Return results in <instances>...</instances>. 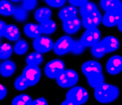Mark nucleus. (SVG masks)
<instances>
[{
	"mask_svg": "<svg viewBox=\"0 0 122 105\" xmlns=\"http://www.w3.org/2000/svg\"><path fill=\"white\" fill-rule=\"evenodd\" d=\"M81 70L91 87L95 89L104 83L102 66L98 62L94 60L85 62L82 65Z\"/></svg>",
	"mask_w": 122,
	"mask_h": 105,
	"instance_id": "f257e3e1",
	"label": "nucleus"
},
{
	"mask_svg": "<svg viewBox=\"0 0 122 105\" xmlns=\"http://www.w3.org/2000/svg\"><path fill=\"white\" fill-rule=\"evenodd\" d=\"M94 89L96 100L104 104L114 102L120 95V90L116 85L104 82Z\"/></svg>",
	"mask_w": 122,
	"mask_h": 105,
	"instance_id": "f03ea898",
	"label": "nucleus"
},
{
	"mask_svg": "<svg viewBox=\"0 0 122 105\" xmlns=\"http://www.w3.org/2000/svg\"><path fill=\"white\" fill-rule=\"evenodd\" d=\"M59 86L69 88L74 86L79 80V76L76 71L72 69H65L56 79Z\"/></svg>",
	"mask_w": 122,
	"mask_h": 105,
	"instance_id": "7ed1b4c3",
	"label": "nucleus"
},
{
	"mask_svg": "<svg viewBox=\"0 0 122 105\" xmlns=\"http://www.w3.org/2000/svg\"><path fill=\"white\" fill-rule=\"evenodd\" d=\"M88 93L81 86H73L67 92L66 99L72 101L75 105H83L88 99Z\"/></svg>",
	"mask_w": 122,
	"mask_h": 105,
	"instance_id": "20e7f679",
	"label": "nucleus"
},
{
	"mask_svg": "<svg viewBox=\"0 0 122 105\" xmlns=\"http://www.w3.org/2000/svg\"><path fill=\"white\" fill-rule=\"evenodd\" d=\"M65 69V64L63 61L59 59H53L46 63L45 67V75L49 79H56Z\"/></svg>",
	"mask_w": 122,
	"mask_h": 105,
	"instance_id": "39448f33",
	"label": "nucleus"
},
{
	"mask_svg": "<svg viewBox=\"0 0 122 105\" xmlns=\"http://www.w3.org/2000/svg\"><path fill=\"white\" fill-rule=\"evenodd\" d=\"M74 40L68 36L61 37L53 45V49L57 55L62 56L71 52Z\"/></svg>",
	"mask_w": 122,
	"mask_h": 105,
	"instance_id": "423d86ee",
	"label": "nucleus"
},
{
	"mask_svg": "<svg viewBox=\"0 0 122 105\" xmlns=\"http://www.w3.org/2000/svg\"><path fill=\"white\" fill-rule=\"evenodd\" d=\"M101 33L97 28L88 29L81 36L80 41L85 47H91L100 41Z\"/></svg>",
	"mask_w": 122,
	"mask_h": 105,
	"instance_id": "0eeeda50",
	"label": "nucleus"
},
{
	"mask_svg": "<svg viewBox=\"0 0 122 105\" xmlns=\"http://www.w3.org/2000/svg\"><path fill=\"white\" fill-rule=\"evenodd\" d=\"M41 69L39 66L28 65L23 69L22 75L29 83L30 86H34L38 83L41 78Z\"/></svg>",
	"mask_w": 122,
	"mask_h": 105,
	"instance_id": "6e6552de",
	"label": "nucleus"
},
{
	"mask_svg": "<svg viewBox=\"0 0 122 105\" xmlns=\"http://www.w3.org/2000/svg\"><path fill=\"white\" fill-rule=\"evenodd\" d=\"M122 17V8L113 10L106 11L102 18V23L107 27L117 26Z\"/></svg>",
	"mask_w": 122,
	"mask_h": 105,
	"instance_id": "1a4fd4ad",
	"label": "nucleus"
},
{
	"mask_svg": "<svg viewBox=\"0 0 122 105\" xmlns=\"http://www.w3.org/2000/svg\"><path fill=\"white\" fill-rule=\"evenodd\" d=\"M53 42L51 38L46 36H39L35 39L33 42L34 49L39 53H44L50 52L53 49Z\"/></svg>",
	"mask_w": 122,
	"mask_h": 105,
	"instance_id": "9d476101",
	"label": "nucleus"
},
{
	"mask_svg": "<svg viewBox=\"0 0 122 105\" xmlns=\"http://www.w3.org/2000/svg\"><path fill=\"white\" fill-rule=\"evenodd\" d=\"M106 71L112 75L120 74L122 71V57L119 55L112 56L106 63Z\"/></svg>",
	"mask_w": 122,
	"mask_h": 105,
	"instance_id": "9b49d317",
	"label": "nucleus"
},
{
	"mask_svg": "<svg viewBox=\"0 0 122 105\" xmlns=\"http://www.w3.org/2000/svg\"><path fill=\"white\" fill-rule=\"evenodd\" d=\"M82 24L86 29L97 28L102 21V16L100 12L97 10L91 14L82 17Z\"/></svg>",
	"mask_w": 122,
	"mask_h": 105,
	"instance_id": "f8f14e48",
	"label": "nucleus"
},
{
	"mask_svg": "<svg viewBox=\"0 0 122 105\" xmlns=\"http://www.w3.org/2000/svg\"><path fill=\"white\" fill-rule=\"evenodd\" d=\"M63 30L68 34H74L80 29L82 23L77 17L62 21Z\"/></svg>",
	"mask_w": 122,
	"mask_h": 105,
	"instance_id": "ddd939ff",
	"label": "nucleus"
},
{
	"mask_svg": "<svg viewBox=\"0 0 122 105\" xmlns=\"http://www.w3.org/2000/svg\"><path fill=\"white\" fill-rule=\"evenodd\" d=\"M3 36L10 41H18L20 37V30L14 24H7Z\"/></svg>",
	"mask_w": 122,
	"mask_h": 105,
	"instance_id": "4468645a",
	"label": "nucleus"
},
{
	"mask_svg": "<svg viewBox=\"0 0 122 105\" xmlns=\"http://www.w3.org/2000/svg\"><path fill=\"white\" fill-rule=\"evenodd\" d=\"M16 70L15 63L12 61H5L0 65V74L3 77H10Z\"/></svg>",
	"mask_w": 122,
	"mask_h": 105,
	"instance_id": "2eb2a0df",
	"label": "nucleus"
},
{
	"mask_svg": "<svg viewBox=\"0 0 122 105\" xmlns=\"http://www.w3.org/2000/svg\"><path fill=\"white\" fill-rule=\"evenodd\" d=\"M102 41L106 47L107 53L117 51L120 46V42L115 36H107Z\"/></svg>",
	"mask_w": 122,
	"mask_h": 105,
	"instance_id": "dca6fc26",
	"label": "nucleus"
},
{
	"mask_svg": "<svg viewBox=\"0 0 122 105\" xmlns=\"http://www.w3.org/2000/svg\"><path fill=\"white\" fill-rule=\"evenodd\" d=\"M24 32L30 38L36 39L41 36L42 31L41 26L34 23H28L24 27Z\"/></svg>",
	"mask_w": 122,
	"mask_h": 105,
	"instance_id": "f3484780",
	"label": "nucleus"
},
{
	"mask_svg": "<svg viewBox=\"0 0 122 105\" xmlns=\"http://www.w3.org/2000/svg\"><path fill=\"white\" fill-rule=\"evenodd\" d=\"M78 10L73 5H69L61 9L59 12L58 16L62 21L72 19L76 17Z\"/></svg>",
	"mask_w": 122,
	"mask_h": 105,
	"instance_id": "a211bd4d",
	"label": "nucleus"
},
{
	"mask_svg": "<svg viewBox=\"0 0 122 105\" xmlns=\"http://www.w3.org/2000/svg\"><path fill=\"white\" fill-rule=\"evenodd\" d=\"M100 5L105 11L122 8L121 0H100Z\"/></svg>",
	"mask_w": 122,
	"mask_h": 105,
	"instance_id": "6ab92c4d",
	"label": "nucleus"
},
{
	"mask_svg": "<svg viewBox=\"0 0 122 105\" xmlns=\"http://www.w3.org/2000/svg\"><path fill=\"white\" fill-rule=\"evenodd\" d=\"M52 16V11L47 7H41L36 11L35 13V18L37 22L40 23L49 20Z\"/></svg>",
	"mask_w": 122,
	"mask_h": 105,
	"instance_id": "aec40b11",
	"label": "nucleus"
},
{
	"mask_svg": "<svg viewBox=\"0 0 122 105\" xmlns=\"http://www.w3.org/2000/svg\"><path fill=\"white\" fill-rule=\"evenodd\" d=\"M15 7L7 0H0V14L3 16H10L14 14Z\"/></svg>",
	"mask_w": 122,
	"mask_h": 105,
	"instance_id": "412c9836",
	"label": "nucleus"
},
{
	"mask_svg": "<svg viewBox=\"0 0 122 105\" xmlns=\"http://www.w3.org/2000/svg\"><path fill=\"white\" fill-rule=\"evenodd\" d=\"M40 26L42 31V33L45 35H51L53 33L56 31L57 28L55 22L51 19L41 22Z\"/></svg>",
	"mask_w": 122,
	"mask_h": 105,
	"instance_id": "4be33fe9",
	"label": "nucleus"
},
{
	"mask_svg": "<svg viewBox=\"0 0 122 105\" xmlns=\"http://www.w3.org/2000/svg\"><path fill=\"white\" fill-rule=\"evenodd\" d=\"M91 52L92 56L96 58H102L105 54L107 53L106 47L102 41L91 46Z\"/></svg>",
	"mask_w": 122,
	"mask_h": 105,
	"instance_id": "5701e85b",
	"label": "nucleus"
},
{
	"mask_svg": "<svg viewBox=\"0 0 122 105\" xmlns=\"http://www.w3.org/2000/svg\"><path fill=\"white\" fill-rule=\"evenodd\" d=\"M43 61V57L42 55L38 52L30 53L27 57L25 59L27 65L34 66H39L42 63Z\"/></svg>",
	"mask_w": 122,
	"mask_h": 105,
	"instance_id": "b1692460",
	"label": "nucleus"
},
{
	"mask_svg": "<svg viewBox=\"0 0 122 105\" xmlns=\"http://www.w3.org/2000/svg\"><path fill=\"white\" fill-rule=\"evenodd\" d=\"M32 99L29 94H22L16 96L13 99L11 104L13 105H29L31 104Z\"/></svg>",
	"mask_w": 122,
	"mask_h": 105,
	"instance_id": "393cba45",
	"label": "nucleus"
},
{
	"mask_svg": "<svg viewBox=\"0 0 122 105\" xmlns=\"http://www.w3.org/2000/svg\"><path fill=\"white\" fill-rule=\"evenodd\" d=\"M98 10L97 7L94 3L90 1H87L80 7V14L82 17L91 14Z\"/></svg>",
	"mask_w": 122,
	"mask_h": 105,
	"instance_id": "a878e982",
	"label": "nucleus"
},
{
	"mask_svg": "<svg viewBox=\"0 0 122 105\" xmlns=\"http://www.w3.org/2000/svg\"><path fill=\"white\" fill-rule=\"evenodd\" d=\"M29 50V45L25 40H19L14 46V52L18 55L25 54Z\"/></svg>",
	"mask_w": 122,
	"mask_h": 105,
	"instance_id": "bb28decb",
	"label": "nucleus"
},
{
	"mask_svg": "<svg viewBox=\"0 0 122 105\" xmlns=\"http://www.w3.org/2000/svg\"><path fill=\"white\" fill-rule=\"evenodd\" d=\"M13 47L10 43H3L0 45V59H7L11 56Z\"/></svg>",
	"mask_w": 122,
	"mask_h": 105,
	"instance_id": "cd10ccee",
	"label": "nucleus"
},
{
	"mask_svg": "<svg viewBox=\"0 0 122 105\" xmlns=\"http://www.w3.org/2000/svg\"><path fill=\"white\" fill-rule=\"evenodd\" d=\"M13 16L16 21L19 22L25 21L28 17L27 11L24 9L22 6L16 7H15Z\"/></svg>",
	"mask_w": 122,
	"mask_h": 105,
	"instance_id": "c85d7f7f",
	"label": "nucleus"
},
{
	"mask_svg": "<svg viewBox=\"0 0 122 105\" xmlns=\"http://www.w3.org/2000/svg\"><path fill=\"white\" fill-rule=\"evenodd\" d=\"M14 87L18 91H23L27 89L29 87H30L29 83L26 79L24 77L23 75L18 77L14 81Z\"/></svg>",
	"mask_w": 122,
	"mask_h": 105,
	"instance_id": "c756f323",
	"label": "nucleus"
},
{
	"mask_svg": "<svg viewBox=\"0 0 122 105\" xmlns=\"http://www.w3.org/2000/svg\"><path fill=\"white\" fill-rule=\"evenodd\" d=\"M85 47L80 41H74L71 52L74 55H80L83 53Z\"/></svg>",
	"mask_w": 122,
	"mask_h": 105,
	"instance_id": "7c9ffc66",
	"label": "nucleus"
},
{
	"mask_svg": "<svg viewBox=\"0 0 122 105\" xmlns=\"http://www.w3.org/2000/svg\"><path fill=\"white\" fill-rule=\"evenodd\" d=\"M37 0H23L22 7L27 11L33 10L37 5Z\"/></svg>",
	"mask_w": 122,
	"mask_h": 105,
	"instance_id": "2f4dec72",
	"label": "nucleus"
},
{
	"mask_svg": "<svg viewBox=\"0 0 122 105\" xmlns=\"http://www.w3.org/2000/svg\"><path fill=\"white\" fill-rule=\"evenodd\" d=\"M45 2L53 8H59L65 4L66 0H45Z\"/></svg>",
	"mask_w": 122,
	"mask_h": 105,
	"instance_id": "473e14b6",
	"label": "nucleus"
},
{
	"mask_svg": "<svg viewBox=\"0 0 122 105\" xmlns=\"http://www.w3.org/2000/svg\"><path fill=\"white\" fill-rule=\"evenodd\" d=\"M31 105H48L47 100L44 97H39L34 100H32Z\"/></svg>",
	"mask_w": 122,
	"mask_h": 105,
	"instance_id": "72a5a7b5",
	"label": "nucleus"
},
{
	"mask_svg": "<svg viewBox=\"0 0 122 105\" xmlns=\"http://www.w3.org/2000/svg\"><path fill=\"white\" fill-rule=\"evenodd\" d=\"M68 1L71 4V5L76 7H81L82 5L88 1V0H68Z\"/></svg>",
	"mask_w": 122,
	"mask_h": 105,
	"instance_id": "f704fd0d",
	"label": "nucleus"
},
{
	"mask_svg": "<svg viewBox=\"0 0 122 105\" xmlns=\"http://www.w3.org/2000/svg\"><path fill=\"white\" fill-rule=\"evenodd\" d=\"M7 94V89L2 84H0V100H2V99L6 97Z\"/></svg>",
	"mask_w": 122,
	"mask_h": 105,
	"instance_id": "c9c22d12",
	"label": "nucleus"
},
{
	"mask_svg": "<svg viewBox=\"0 0 122 105\" xmlns=\"http://www.w3.org/2000/svg\"><path fill=\"white\" fill-rule=\"evenodd\" d=\"M6 25L7 24H5V23L4 21H2V20H0V36H3Z\"/></svg>",
	"mask_w": 122,
	"mask_h": 105,
	"instance_id": "e433bc0d",
	"label": "nucleus"
},
{
	"mask_svg": "<svg viewBox=\"0 0 122 105\" xmlns=\"http://www.w3.org/2000/svg\"><path fill=\"white\" fill-rule=\"evenodd\" d=\"M61 105H75V103H74V102H72V101H71V100H69L66 99V100H65L63 102H62V103H61Z\"/></svg>",
	"mask_w": 122,
	"mask_h": 105,
	"instance_id": "4c0bfd02",
	"label": "nucleus"
},
{
	"mask_svg": "<svg viewBox=\"0 0 122 105\" xmlns=\"http://www.w3.org/2000/svg\"><path fill=\"white\" fill-rule=\"evenodd\" d=\"M117 27H118V29H119V31H120V32L122 33V17L121 19L120 20V21H119V23H118Z\"/></svg>",
	"mask_w": 122,
	"mask_h": 105,
	"instance_id": "58836bf2",
	"label": "nucleus"
},
{
	"mask_svg": "<svg viewBox=\"0 0 122 105\" xmlns=\"http://www.w3.org/2000/svg\"><path fill=\"white\" fill-rule=\"evenodd\" d=\"M11 1H13V2H19V1H21V0H11Z\"/></svg>",
	"mask_w": 122,
	"mask_h": 105,
	"instance_id": "ea45409f",
	"label": "nucleus"
},
{
	"mask_svg": "<svg viewBox=\"0 0 122 105\" xmlns=\"http://www.w3.org/2000/svg\"><path fill=\"white\" fill-rule=\"evenodd\" d=\"M0 44H1V36H0Z\"/></svg>",
	"mask_w": 122,
	"mask_h": 105,
	"instance_id": "a19ab883",
	"label": "nucleus"
}]
</instances>
